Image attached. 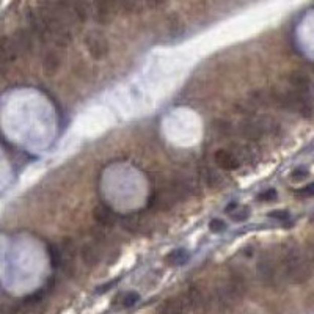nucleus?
<instances>
[{
    "instance_id": "a211bd4d",
    "label": "nucleus",
    "mask_w": 314,
    "mask_h": 314,
    "mask_svg": "<svg viewBox=\"0 0 314 314\" xmlns=\"http://www.w3.org/2000/svg\"><path fill=\"white\" fill-rule=\"evenodd\" d=\"M118 5L127 13H141L148 8L146 0H118Z\"/></svg>"
},
{
    "instance_id": "f3484780",
    "label": "nucleus",
    "mask_w": 314,
    "mask_h": 314,
    "mask_svg": "<svg viewBox=\"0 0 314 314\" xmlns=\"http://www.w3.org/2000/svg\"><path fill=\"white\" fill-rule=\"evenodd\" d=\"M200 175H201V179L206 182L209 187H218V184L221 182L220 175L217 172H214V170L211 167H207V165H203L200 168Z\"/></svg>"
},
{
    "instance_id": "c756f323",
    "label": "nucleus",
    "mask_w": 314,
    "mask_h": 314,
    "mask_svg": "<svg viewBox=\"0 0 314 314\" xmlns=\"http://www.w3.org/2000/svg\"><path fill=\"white\" fill-rule=\"evenodd\" d=\"M312 88H314V85H312Z\"/></svg>"
},
{
    "instance_id": "39448f33",
    "label": "nucleus",
    "mask_w": 314,
    "mask_h": 314,
    "mask_svg": "<svg viewBox=\"0 0 314 314\" xmlns=\"http://www.w3.org/2000/svg\"><path fill=\"white\" fill-rule=\"evenodd\" d=\"M256 273H258L259 281L266 287H270V289H277V287H280L283 269L278 267V263L275 261V258L272 255H263L259 258L258 264H256Z\"/></svg>"
},
{
    "instance_id": "2eb2a0df",
    "label": "nucleus",
    "mask_w": 314,
    "mask_h": 314,
    "mask_svg": "<svg viewBox=\"0 0 314 314\" xmlns=\"http://www.w3.org/2000/svg\"><path fill=\"white\" fill-rule=\"evenodd\" d=\"M187 311L189 309L182 302V298H168L157 309L159 314H187Z\"/></svg>"
},
{
    "instance_id": "6e6552de",
    "label": "nucleus",
    "mask_w": 314,
    "mask_h": 314,
    "mask_svg": "<svg viewBox=\"0 0 314 314\" xmlns=\"http://www.w3.org/2000/svg\"><path fill=\"white\" fill-rule=\"evenodd\" d=\"M93 4V13L99 24H109L118 7V0H91Z\"/></svg>"
},
{
    "instance_id": "dca6fc26",
    "label": "nucleus",
    "mask_w": 314,
    "mask_h": 314,
    "mask_svg": "<svg viewBox=\"0 0 314 314\" xmlns=\"http://www.w3.org/2000/svg\"><path fill=\"white\" fill-rule=\"evenodd\" d=\"M61 64V58H60V54L57 50H47L46 55L43 58V69H44V74L46 75H54L58 68Z\"/></svg>"
},
{
    "instance_id": "a878e982",
    "label": "nucleus",
    "mask_w": 314,
    "mask_h": 314,
    "mask_svg": "<svg viewBox=\"0 0 314 314\" xmlns=\"http://www.w3.org/2000/svg\"><path fill=\"white\" fill-rule=\"evenodd\" d=\"M297 196H300V198H309V196H314V184H308L306 187L297 190Z\"/></svg>"
},
{
    "instance_id": "393cba45",
    "label": "nucleus",
    "mask_w": 314,
    "mask_h": 314,
    "mask_svg": "<svg viewBox=\"0 0 314 314\" xmlns=\"http://www.w3.org/2000/svg\"><path fill=\"white\" fill-rule=\"evenodd\" d=\"M209 229H211L212 232H221L223 229H226V225H225L223 220L215 218V220L211 221V223H209Z\"/></svg>"
},
{
    "instance_id": "4468645a",
    "label": "nucleus",
    "mask_w": 314,
    "mask_h": 314,
    "mask_svg": "<svg viewBox=\"0 0 314 314\" xmlns=\"http://www.w3.org/2000/svg\"><path fill=\"white\" fill-rule=\"evenodd\" d=\"M82 261L88 267H96L101 261V252L95 244H85L81 250Z\"/></svg>"
},
{
    "instance_id": "4be33fe9",
    "label": "nucleus",
    "mask_w": 314,
    "mask_h": 314,
    "mask_svg": "<svg viewBox=\"0 0 314 314\" xmlns=\"http://www.w3.org/2000/svg\"><path fill=\"white\" fill-rule=\"evenodd\" d=\"M278 198V193L275 189H269V190H264V192H261L258 195V200L259 201H273V200H277Z\"/></svg>"
},
{
    "instance_id": "c85d7f7f",
    "label": "nucleus",
    "mask_w": 314,
    "mask_h": 314,
    "mask_svg": "<svg viewBox=\"0 0 314 314\" xmlns=\"http://www.w3.org/2000/svg\"><path fill=\"white\" fill-rule=\"evenodd\" d=\"M311 253H312V261H314V244H312V250H311Z\"/></svg>"
},
{
    "instance_id": "f257e3e1",
    "label": "nucleus",
    "mask_w": 314,
    "mask_h": 314,
    "mask_svg": "<svg viewBox=\"0 0 314 314\" xmlns=\"http://www.w3.org/2000/svg\"><path fill=\"white\" fill-rule=\"evenodd\" d=\"M247 294V278L239 269H231L226 273V278L220 281L214 289L212 308L220 312L231 311L236 305L242 302Z\"/></svg>"
},
{
    "instance_id": "5701e85b",
    "label": "nucleus",
    "mask_w": 314,
    "mask_h": 314,
    "mask_svg": "<svg viewBox=\"0 0 314 314\" xmlns=\"http://www.w3.org/2000/svg\"><path fill=\"white\" fill-rule=\"evenodd\" d=\"M308 176H309V172L306 168H302V167L292 170V173H291V179L292 181H302V179H306Z\"/></svg>"
},
{
    "instance_id": "6ab92c4d",
    "label": "nucleus",
    "mask_w": 314,
    "mask_h": 314,
    "mask_svg": "<svg viewBox=\"0 0 314 314\" xmlns=\"http://www.w3.org/2000/svg\"><path fill=\"white\" fill-rule=\"evenodd\" d=\"M47 253H49V261H50V266L54 269H60L61 264H63V256H61V250L58 245H54V244H49L47 245Z\"/></svg>"
},
{
    "instance_id": "9d476101",
    "label": "nucleus",
    "mask_w": 314,
    "mask_h": 314,
    "mask_svg": "<svg viewBox=\"0 0 314 314\" xmlns=\"http://www.w3.org/2000/svg\"><path fill=\"white\" fill-rule=\"evenodd\" d=\"M287 84L291 85L292 90H297L300 93H306L309 95L311 90V78L306 72L302 71H292L287 75Z\"/></svg>"
},
{
    "instance_id": "cd10ccee",
    "label": "nucleus",
    "mask_w": 314,
    "mask_h": 314,
    "mask_svg": "<svg viewBox=\"0 0 314 314\" xmlns=\"http://www.w3.org/2000/svg\"><path fill=\"white\" fill-rule=\"evenodd\" d=\"M238 207H239L238 203H229V206L225 209V212H226V214H231V212L234 211V209H238Z\"/></svg>"
},
{
    "instance_id": "f8f14e48",
    "label": "nucleus",
    "mask_w": 314,
    "mask_h": 314,
    "mask_svg": "<svg viewBox=\"0 0 314 314\" xmlns=\"http://www.w3.org/2000/svg\"><path fill=\"white\" fill-rule=\"evenodd\" d=\"M2 54H0V58H2V66L4 69H7V66L10 63H13L16 60V57L19 55L18 47L15 44V39H10L8 36H5L2 39Z\"/></svg>"
},
{
    "instance_id": "1a4fd4ad",
    "label": "nucleus",
    "mask_w": 314,
    "mask_h": 314,
    "mask_svg": "<svg viewBox=\"0 0 314 314\" xmlns=\"http://www.w3.org/2000/svg\"><path fill=\"white\" fill-rule=\"evenodd\" d=\"M214 162L218 168L226 170V172H234V170H238L242 165L238 154H236L232 149H226V148H220L215 151Z\"/></svg>"
},
{
    "instance_id": "423d86ee",
    "label": "nucleus",
    "mask_w": 314,
    "mask_h": 314,
    "mask_svg": "<svg viewBox=\"0 0 314 314\" xmlns=\"http://www.w3.org/2000/svg\"><path fill=\"white\" fill-rule=\"evenodd\" d=\"M187 309L195 311V312H207L212 308V298L211 295H207L200 286L192 284L187 287V291L184 295L181 297Z\"/></svg>"
},
{
    "instance_id": "f03ea898",
    "label": "nucleus",
    "mask_w": 314,
    "mask_h": 314,
    "mask_svg": "<svg viewBox=\"0 0 314 314\" xmlns=\"http://www.w3.org/2000/svg\"><path fill=\"white\" fill-rule=\"evenodd\" d=\"M264 101L272 102L275 107L287 110L291 113H297L303 118H309L314 112L312 101L309 95L300 93L297 90L286 88V90H270L264 95Z\"/></svg>"
},
{
    "instance_id": "7ed1b4c3",
    "label": "nucleus",
    "mask_w": 314,
    "mask_h": 314,
    "mask_svg": "<svg viewBox=\"0 0 314 314\" xmlns=\"http://www.w3.org/2000/svg\"><path fill=\"white\" fill-rule=\"evenodd\" d=\"M284 278L292 284H303L311 278V266L303 252L294 244H287L281 253Z\"/></svg>"
},
{
    "instance_id": "412c9836",
    "label": "nucleus",
    "mask_w": 314,
    "mask_h": 314,
    "mask_svg": "<svg viewBox=\"0 0 314 314\" xmlns=\"http://www.w3.org/2000/svg\"><path fill=\"white\" fill-rule=\"evenodd\" d=\"M138 300H140V295L137 292H126L121 298V305L124 308H130V306H134Z\"/></svg>"
},
{
    "instance_id": "b1692460",
    "label": "nucleus",
    "mask_w": 314,
    "mask_h": 314,
    "mask_svg": "<svg viewBox=\"0 0 314 314\" xmlns=\"http://www.w3.org/2000/svg\"><path fill=\"white\" fill-rule=\"evenodd\" d=\"M269 217H270L272 220H277V221H287L291 215H289V212H287V211L278 209V211H272V212L269 214Z\"/></svg>"
},
{
    "instance_id": "20e7f679",
    "label": "nucleus",
    "mask_w": 314,
    "mask_h": 314,
    "mask_svg": "<svg viewBox=\"0 0 314 314\" xmlns=\"http://www.w3.org/2000/svg\"><path fill=\"white\" fill-rule=\"evenodd\" d=\"M281 127L278 121H275L270 116H259V118H247L241 121L238 126V132L242 138L248 141H258L266 135H275Z\"/></svg>"
},
{
    "instance_id": "0eeeda50",
    "label": "nucleus",
    "mask_w": 314,
    "mask_h": 314,
    "mask_svg": "<svg viewBox=\"0 0 314 314\" xmlns=\"http://www.w3.org/2000/svg\"><path fill=\"white\" fill-rule=\"evenodd\" d=\"M85 46L91 58L95 60H102L109 54V43L106 36L96 30H91L85 35Z\"/></svg>"
},
{
    "instance_id": "ddd939ff",
    "label": "nucleus",
    "mask_w": 314,
    "mask_h": 314,
    "mask_svg": "<svg viewBox=\"0 0 314 314\" xmlns=\"http://www.w3.org/2000/svg\"><path fill=\"white\" fill-rule=\"evenodd\" d=\"M93 215H95V220L104 228H112L116 223V215L110 211L107 206L99 204L98 207H95Z\"/></svg>"
},
{
    "instance_id": "9b49d317",
    "label": "nucleus",
    "mask_w": 314,
    "mask_h": 314,
    "mask_svg": "<svg viewBox=\"0 0 314 314\" xmlns=\"http://www.w3.org/2000/svg\"><path fill=\"white\" fill-rule=\"evenodd\" d=\"M60 250H61V256H63V264H61V269L66 272V273H71V270H74V259H75V247H74V242L66 238L61 241V245H60Z\"/></svg>"
},
{
    "instance_id": "bb28decb",
    "label": "nucleus",
    "mask_w": 314,
    "mask_h": 314,
    "mask_svg": "<svg viewBox=\"0 0 314 314\" xmlns=\"http://www.w3.org/2000/svg\"><path fill=\"white\" fill-rule=\"evenodd\" d=\"M248 215H250V211H248L247 207L241 209V211H238L236 214H232V220L234 221H245L248 218Z\"/></svg>"
},
{
    "instance_id": "aec40b11",
    "label": "nucleus",
    "mask_w": 314,
    "mask_h": 314,
    "mask_svg": "<svg viewBox=\"0 0 314 314\" xmlns=\"http://www.w3.org/2000/svg\"><path fill=\"white\" fill-rule=\"evenodd\" d=\"M189 253L184 250V248H179V250H175V252H172L168 255V258H167V261L172 266H181V264H184L186 261L189 259Z\"/></svg>"
}]
</instances>
